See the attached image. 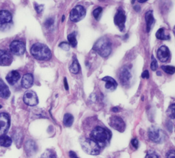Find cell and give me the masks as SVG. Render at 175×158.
<instances>
[{
    "instance_id": "obj_12",
    "label": "cell",
    "mask_w": 175,
    "mask_h": 158,
    "mask_svg": "<svg viewBox=\"0 0 175 158\" xmlns=\"http://www.w3.org/2000/svg\"><path fill=\"white\" fill-rule=\"evenodd\" d=\"M10 125L9 116L6 113L0 114V131L2 134L6 133Z\"/></svg>"
},
{
    "instance_id": "obj_34",
    "label": "cell",
    "mask_w": 175,
    "mask_h": 158,
    "mask_svg": "<svg viewBox=\"0 0 175 158\" xmlns=\"http://www.w3.org/2000/svg\"><path fill=\"white\" fill-rule=\"evenodd\" d=\"M59 47L60 48H62V50H65V51H68L70 50V45L68 43H65V42H63V43H61L59 45Z\"/></svg>"
},
{
    "instance_id": "obj_20",
    "label": "cell",
    "mask_w": 175,
    "mask_h": 158,
    "mask_svg": "<svg viewBox=\"0 0 175 158\" xmlns=\"http://www.w3.org/2000/svg\"><path fill=\"white\" fill-rule=\"evenodd\" d=\"M145 21L146 24V31L147 32H149L155 21L153 14V11L149 10L145 14Z\"/></svg>"
},
{
    "instance_id": "obj_30",
    "label": "cell",
    "mask_w": 175,
    "mask_h": 158,
    "mask_svg": "<svg viewBox=\"0 0 175 158\" xmlns=\"http://www.w3.org/2000/svg\"><path fill=\"white\" fill-rule=\"evenodd\" d=\"M102 11H103V9H102L101 7H98V8H97L96 9L94 10L93 14L94 17L95 18V19L97 20V21H99L100 18H101V13H102Z\"/></svg>"
},
{
    "instance_id": "obj_9",
    "label": "cell",
    "mask_w": 175,
    "mask_h": 158,
    "mask_svg": "<svg viewBox=\"0 0 175 158\" xmlns=\"http://www.w3.org/2000/svg\"><path fill=\"white\" fill-rule=\"evenodd\" d=\"M10 50L12 54L16 55H21L25 51V45L21 41L14 40L10 43Z\"/></svg>"
},
{
    "instance_id": "obj_15",
    "label": "cell",
    "mask_w": 175,
    "mask_h": 158,
    "mask_svg": "<svg viewBox=\"0 0 175 158\" xmlns=\"http://www.w3.org/2000/svg\"><path fill=\"white\" fill-rule=\"evenodd\" d=\"M13 62V58L8 52L0 50V66H9Z\"/></svg>"
},
{
    "instance_id": "obj_14",
    "label": "cell",
    "mask_w": 175,
    "mask_h": 158,
    "mask_svg": "<svg viewBox=\"0 0 175 158\" xmlns=\"http://www.w3.org/2000/svg\"><path fill=\"white\" fill-rule=\"evenodd\" d=\"M13 20V16L9 11L3 10L0 11V28L10 24Z\"/></svg>"
},
{
    "instance_id": "obj_16",
    "label": "cell",
    "mask_w": 175,
    "mask_h": 158,
    "mask_svg": "<svg viewBox=\"0 0 175 158\" xmlns=\"http://www.w3.org/2000/svg\"><path fill=\"white\" fill-rule=\"evenodd\" d=\"M25 150L27 155L30 157L36 154L37 151V146L36 142L33 140H28L25 145Z\"/></svg>"
},
{
    "instance_id": "obj_40",
    "label": "cell",
    "mask_w": 175,
    "mask_h": 158,
    "mask_svg": "<svg viewBox=\"0 0 175 158\" xmlns=\"http://www.w3.org/2000/svg\"><path fill=\"white\" fill-rule=\"evenodd\" d=\"M69 156L71 158H79L77 155H76V153L73 151H70L69 152Z\"/></svg>"
},
{
    "instance_id": "obj_36",
    "label": "cell",
    "mask_w": 175,
    "mask_h": 158,
    "mask_svg": "<svg viewBox=\"0 0 175 158\" xmlns=\"http://www.w3.org/2000/svg\"><path fill=\"white\" fill-rule=\"evenodd\" d=\"M166 158H175V150H169V151L166 153Z\"/></svg>"
},
{
    "instance_id": "obj_42",
    "label": "cell",
    "mask_w": 175,
    "mask_h": 158,
    "mask_svg": "<svg viewBox=\"0 0 175 158\" xmlns=\"http://www.w3.org/2000/svg\"><path fill=\"white\" fill-rule=\"evenodd\" d=\"M112 110L113 112H118V111H119V108H113Z\"/></svg>"
},
{
    "instance_id": "obj_26",
    "label": "cell",
    "mask_w": 175,
    "mask_h": 158,
    "mask_svg": "<svg viewBox=\"0 0 175 158\" xmlns=\"http://www.w3.org/2000/svg\"><path fill=\"white\" fill-rule=\"evenodd\" d=\"M67 38H68V41L69 45H71V46L73 47H75L77 46V39H76V32H74L73 33L70 34H68Z\"/></svg>"
},
{
    "instance_id": "obj_38",
    "label": "cell",
    "mask_w": 175,
    "mask_h": 158,
    "mask_svg": "<svg viewBox=\"0 0 175 158\" xmlns=\"http://www.w3.org/2000/svg\"><path fill=\"white\" fill-rule=\"evenodd\" d=\"M131 145H132V146H134V147L135 149H138V145H139L138 140H137L136 138L133 139V140H131Z\"/></svg>"
},
{
    "instance_id": "obj_8",
    "label": "cell",
    "mask_w": 175,
    "mask_h": 158,
    "mask_svg": "<svg viewBox=\"0 0 175 158\" xmlns=\"http://www.w3.org/2000/svg\"><path fill=\"white\" fill-rule=\"evenodd\" d=\"M109 124L110 127L120 132H123L125 129V123L121 118L116 116H113L109 118Z\"/></svg>"
},
{
    "instance_id": "obj_13",
    "label": "cell",
    "mask_w": 175,
    "mask_h": 158,
    "mask_svg": "<svg viewBox=\"0 0 175 158\" xmlns=\"http://www.w3.org/2000/svg\"><path fill=\"white\" fill-rule=\"evenodd\" d=\"M157 58L162 62L168 61L170 57V52L168 48L166 46H162L159 48L157 52Z\"/></svg>"
},
{
    "instance_id": "obj_47",
    "label": "cell",
    "mask_w": 175,
    "mask_h": 158,
    "mask_svg": "<svg viewBox=\"0 0 175 158\" xmlns=\"http://www.w3.org/2000/svg\"><path fill=\"white\" fill-rule=\"evenodd\" d=\"M2 108V106L1 105H0V108Z\"/></svg>"
},
{
    "instance_id": "obj_6",
    "label": "cell",
    "mask_w": 175,
    "mask_h": 158,
    "mask_svg": "<svg viewBox=\"0 0 175 158\" xmlns=\"http://www.w3.org/2000/svg\"><path fill=\"white\" fill-rule=\"evenodd\" d=\"M86 14L84 7L81 5H77L74 7L70 13V19L74 23H77L85 17Z\"/></svg>"
},
{
    "instance_id": "obj_2",
    "label": "cell",
    "mask_w": 175,
    "mask_h": 158,
    "mask_svg": "<svg viewBox=\"0 0 175 158\" xmlns=\"http://www.w3.org/2000/svg\"><path fill=\"white\" fill-rule=\"evenodd\" d=\"M31 54L36 59L40 61H47L51 58V51L49 48L43 43H37L32 45Z\"/></svg>"
},
{
    "instance_id": "obj_3",
    "label": "cell",
    "mask_w": 175,
    "mask_h": 158,
    "mask_svg": "<svg viewBox=\"0 0 175 158\" xmlns=\"http://www.w3.org/2000/svg\"><path fill=\"white\" fill-rule=\"evenodd\" d=\"M93 50L103 58H107L112 52V43L106 37L100 38L93 46Z\"/></svg>"
},
{
    "instance_id": "obj_25",
    "label": "cell",
    "mask_w": 175,
    "mask_h": 158,
    "mask_svg": "<svg viewBox=\"0 0 175 158\" xmlns=\"http://www.w3.org/2000/svg\"><path fill=\"white\" fill-rule=\"evenodd\" d=\"M155 36L159 40H169L170 39L169 34H165V30L163 28L159 29L156 32Z\"/></svg>"
},
{
    "instance_id": "obj_27",
    "label": "cell",
    "mask_w": 175,
    "mask_h": 158,
    "mask_svg": "<svg viewBox=\"0 0 175 158\" xmlns=\"http://www.w3.org/2000/svg\"><path fill=\"white\" fill-rule=\"evenodd\" d=\"M40 158H57V155L54 150L47 149L42 154Z\"/></svg>"
},
{
    "instance_id": "obj_35",
    "label": "cell",
    "mask_w": 175,
    "mask_h": 158,
    "mask_svg": "<svg viewBox=\"0 0 175 158\" xmlns=\"http://www.w3.org/2000/svg\"><path fill=\"white\" fill-rule=\"evenodd\" d=\"M145 158H158V155L154 151H148L146 153Z\"/></svg>"
},
{
    "instance_id": "obj_24",
    "label": "cell",
    "mask_w": 175,
    "mask_h": 158,
    "mask_svg": "<svg viewBox=\"0 0 175 158\" xmlns=\"http://www.w3.org/2000/svg\"><path fill=\"white\" fill-rule=\"evenodd\" d=\"M74 121V117L71 114H65V115L64 116V119H63V123L65 127H69L72 125H73Z\"/></svg>"
},
{
    "instance_id": "obj_46",
    "label": "cell",
    "mask_w": 175,
    "mask_h": 158,
    "mask_svg": "<svg viewBox=\"0 0 175 158\" xmlns=\"http://www.w3.org/2000/svg\"><path fill=\"white\" fill-rule=\"evenodd\" d=\"M64 20V16H63V17H62V21Z\"/></svg>"
},
{
    "instance_id": "obj_43",
    "label": "cell",
    "mask_w": 175,
    "mask_h": 158,
    "mask_svg": "<svg viewBox=\"0 0 175 158\" xmlns=\"http://www.w3.org/2000/svg\"><path fill=\"white\" fill-rule=\"evenodd\" d=\"M139 2L140 3H144V2H145V1H139Z\"/></svg>"
},
{
    "instance_id": "obj_32",
    "label": "cell",
    "mask_w": 175,
    "mask_h": 158,
    "mask_svg": "<svg viewBox=\"0 0 175 158\" xmlns=\"http://www.w3.org/2000/svg\"><path fill=\"white\" fill-rule=\"evenodd\" d=\"M158 67V63L157 62V60H156L153 56H152V62L151 64V69L152 71H156Z\"/></svg>"
},
{
    "instance_id": "obj_11",
    "label": "cell",
    "mask_w": 175,
    "mask_h": 158,
    "mask_svg": "<svg viewBox=\"0 0 175 158\" xmlns=\"http://www.w3.org/2000/svg\"><path fill=\"white\" fill-rule=\"evenodd\" d=\"M131 78V74L127 66H124L121 69L119 73V80L121 84L125 86H127L130 82Z\"/></svg>"
},
{
    "instance_id": "obj_23",
    "label": "cell",
    "mask_w": 175,
    "mask_h": 158,
    "mask_svg": "<svg viewBox=\"0 0 175 158\" xmlns=\"http://www.w3.org/2000/svg\"><path fill=\"white\" fill-rule=\"evenodd\" d=\"M69 69L71 72L73 74H77L79 72V71H80V66H79L78 60L75 56L73 57V62H72L71 65L70 66Z\"/></svg>"
},
{
    "instance_id": "obj_28",
    "label": "cell",
    "mask_w": 175,
    "mask_h": 158,
    "mask_svg": "<svg viewBox=\"0 0 175 158\" xmlns=\"http://www.w3.org/2000/svg\"><path fill=\"white\" fill-rule=\"evenodd\" d=\"M166 114L169 118L172 119L175 118V103H172L170 105L166 111Z\"/></svg>"
},
{
    "instance_id": "obj_19",
    "label": "cell",
    "mask_w": 175,
    "mask_h": 158,
    "mask_svg": "<svg viewBox=\"0 0 175 158\" xmlns=\"http://www.w3.org/2000/svg\"><path fill=\"white\" fill-rule=\"evenodd\" d=\"M34 83V77L33 75L30 73L25 74L24 77L22 78L21 80V86L22 87H24V88H29L30 87H32V86L33 85Z\"/></svg>"
},
{
    "instance_id": "obj_5",
    "label": "cell",
    "mask_w": 175,
    "mask_h": 158,
    "mask_svg": "<svg viewBox=\"0 0 175 158\" xmlns=\"http://www.w3.org/2000/svg\"><path fill=\"white\" fill-rule=\"evenodd\" d=\"M148 138L150 140L155 143H162L165 140L166 134L163 130L159 129L156 126H151L148 129Z\"/></svg>"
},
{
    "instance_id": "obj_44",
    "label": "cell",
    "mask_w": 175,
    "mask_h": 158,
    "mask_svg": "<svg viewBox=\"0 0 175 158\" xmlns=\"http://www.w3.org/2000/svg\"><path fill=\"white\" fill-rule=\"evenodd\" d=\"M173 32H174V34H175V26H174V29H173Z\"/></svg>"
},
{
    "instance_id": "obj_10",
    "label": "cell",
    "mask_w": 175,
    "mask_h": 158,
    "mask_svg": "<svg viewBox=\"0 0 175 158\" xmlns=\"http://www.w3.org/2000/svg\"><path fill=\"white\" fill-rule=\"evenodd\" d=\"M24 103L29 106H35L39 103V98L36 94L32 90H28L24 96Z\"/></svg>"
},
{
    "instance_id": "obj_22",
    "label": "cell",
    "mask_w": 175,
    "mask_h": 158,
    "mask_svg": "<svg viewBox=\"0 0 175 158\" xmlns=\"http://www.w3.org/2000/svg\"><path fill=\"white\" fill-rule=\"evenodd\" d=\"M12 139L7 135H2L0 136V146L3 147H9L12 145Z\"/></svg>"
},
{
    "instance_id": "obj_17",
    "label": "cell",
    "mask_w": 175,
    "mask_h": 158,
    "mask_svg": "<svg viewBox=\"0 0 175 158\" xmlns=\"http://www.w3.org/2000/svg\"><path fill=\"white\" fill-rule=\"evenodd\" d=\"M20 77H21L20 73H19L18 71H12L7 75L6 79L7 82H8V84H10V85H14L16 84L19 80Z\"/></svg>"
},
{
    "instance_id": "obj_31",
    "label": "cell",
    "mask_w": 175,
    "mask_h": 158,
    "mask_svg": "<svg viewBox=\"0 0 175 158\" xmlns=\"http://www.w3.org/2000/svg\"><path fill=\"white\" fill-rule=\"evenodd\" d=\"M14 138L15 142H16V144L17 143L21 142L20 141L21 140V139H23L22 134L21 131H15V134H14Z\"/></svg>"
},
{
    "instance_id": "obj_37",
    "label": "cell",
    "mask_w": 175,
    "mask_h": 158,
    "mask_svg": "<svg viewBox=\"0 0 175 158\" xmlns=\"http://www.w3.org/2000/svg\"><path fill=\"white\" fill-rule=\"evenodd\" d=\"M43 8H44L43 5H35V9L36 10V12L39 14L43 12Z\"/></svg>"
},
{
    "instance_id": "obj_4",
    "label": "cell",
    "mask_w": 175,
    "mask_h": 158,
    "mask_svg": "<svg viewBox=\"0 0 175 158\" xmlns=\"http://www.w3.org/2000/svg\"><path fill=\"white\" fill-rule=\"evenodd\" d=\"M80 145L83 151L89 155H97L100 153L101 147L99 145L91 138H82Z\"/></svg>"
},
{
    "instance_id": "obj_39",
    "label": "cell",
    "mask_w": 175,
    "mask_h": 158,
    "mask_svg": "<svg viewBox=\"0 0 175 158\" xmlns=\"http://www.w3.org/2000/svg\"><path fill=\"white\" fill-rule=\"evenodd\" d=\"M142 77L146 78V79L149 78V73H148V71L145 70L144 71V72L142 73Z\"/></svg>"
},
{
    "instance_id": "obj_41",
    "label": "cell",
    "mask_w": 175,
    "mask_h": 158,
    "mask_svg": "<svg viewBox=\"0 0 175 158\" xmlns=\"http://www.w3.org/2000/svg\"><path fill=\"white\" fill-rule=\"evenodd\" d=\"M64 87H65V89H66V90H68V83H67L66 78H64Z\"/></svg>"
},
{
    "instance_id": "obj_1",
    "label": "cell",
    "mask_w": 175,
    "mask_h": 158,
    "mask_svg": "<svg viewBox=\"0 0 175 158\" xmlns=\"http://www.w3.org/2000/svg\"><path fill=\"white\" fill-rule=\"evenodd\" d=\"M111 137L110 131L101 127H96L90 133V138L96 142L101 148L107 145Z\"/></svg>"
},
{
    "instance_id": "obj_45",
    "label": "cell",
    "mask_w": 175,
    "mask_h": 158,
    "mask_svg": "<svg viewBox=\"0 0 175 158\" xmlns=\"http://www.w3.org/2000/svg\"><path fill=\"white\" fill-rule=\"evenodd\" d=\"M157 75H161L160 72H157Z\"/></svg>"
},
{
    "instance_id": "obj_21",
    "label": "cell",
    "mask_w": 175,
    "mask_h": 158,
    "mask_svg": "<svg viewBox=\"0 0 175 158\" xmlns=\"http://www.w3.org/2000/svg\"><path fill=\"white\" fill-rule=\"evenodd\" d=\"M10 95V90L7 85L0 79V96L3 99H8Z\"/></svg>"
},
{
    "instance_id": "obj_7",
    "label": "cell",
    "mask_w": 175,
    "mask_h": 158,
    "mask_svg": "<svg viewBox=\"0 0 175 158\" xmlns=\"http://www.w3.org/2000/svg\"><path fill=\"white\" fill-rule=\"evenodd\" d=\"M115 25L117 26L120 32H123L125 28V21H126V16L123 9H119L115 14L114 19Z\"/></svg>"
},
{
    "instance_id": "obj_29",
    "label": "cell",
    "mask_w": 175,
    "mask_h": 158,
    "mask_svg": "<svg viewBox=\"0 0 175 158\" xmlns=\"http://www.w3.org/2000/svg\"><path fill=\"white\" fill-rule=\"evenodd\" d=\"M162 69L169 75H173L175 73V67L173 66H162Z\"/></svg>"
},
{
    "instance_id": "obj_18",
    "label": "cell",
    "mask_w": 175,
    "mask_h": 158,
    "mask_svg": "<svg viewBox=\"0 0 175 158\" xmlns=\"http://www.w3.org/2000/svg\"><path fill=\"white\" fill-rule=\"evenodd\" d=\"M102 81L105 82V88L109 90H112V91L114 90L118 86V84L116 82V80L111 77L106 76L102 79Z\"/></svg>"
},
{
    "instance_id": "obj_33",
    "label": "cell",
    "mask_w": 175,
    "mask_h": 158,
    "mask_svg": "<svg viewBox=\"0 0 175 158\" xmlns=\"http://www.w3.org/2000/svg\"><path fill=\"white\" fill-rule=\"evenodd\" d=\"M54 18H49L48 19L45 21V25L46 26V28H51V26L54 25Z\"/></svg>"
}]
</instances>
